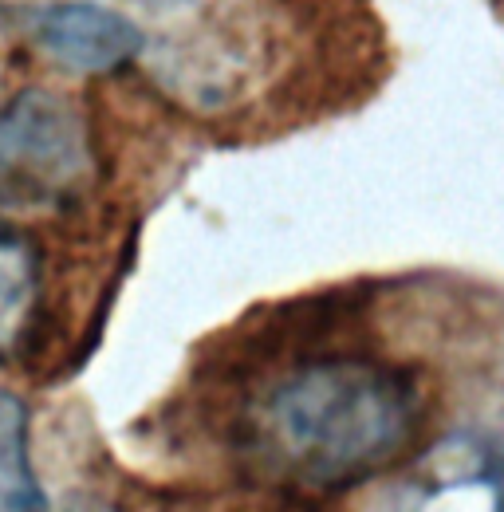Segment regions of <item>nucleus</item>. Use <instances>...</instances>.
Masks as SVG:
<instances>
[{
    "label": "nucleus",
    "instance_id": "1",
    "mask_svg": "<svg viewBox=\"0 0 504 512\" xmlns=\"http://www.w3.org/2000/svg\"><path fill=\"white\" fill-rule=\"evenodd\" d=\"M422 390L375 355H323L284 371L245 414L241 438L268 477L339 493L394 465L418 434Z\"/></svg>",
    "mask_w": 504,
    "mask_h": 512
},
{
    "label": "nucleus",
    "instance_id": "2",
    "mask_svg": "<svg viewBox=\"0 0 504 512\" xmlns=\"http://www.w3.org/2000/svg\"><path fill=\"white\" fill-rule=\"evenodd\" d=\"M95 178L91 130L75 99L24 87L0 107V209L36 217L79 201Z\"/></svg>",
    "mask_w": 504,
    "mask_h": 512
},
{
    "label": "nucleus",
    "instance_id": "3",
    "mask_svg": "<svg viewBox=\"0 0 504 512\" xmlns=\"http://www.w3.org/2000/svg\"><path fill=\"white\" fill-rule=\"evenodd\" d=\"M390 512H504V434L461 426L402 473Z\"/></svg>",
    "mask_w": 504,
    "mask_h": 512
},
{
    "label": "nucleus",
    "instance_id": "4",
    "mask_svg": "<svg viewBox=\"0 0 504 512\" xmlns=\"http://www.w3.org/2000/svg\"><path fill=\"white\" fill-rule=\"evenodd\" d=\"M32 40L71 75H111L146 48V36L130 16L95 0L44 4L32 20Z\"/></svg>",
    "mask_w": 504,
    "mask_h": 512
},
{
    "label": "nucleus",
    "instance_id": "5",
    "mask_svg": "<svg viewBox=\"0 0 504 512\" xmlns=\"http://www.w3.org/2000/svg\"><path fill=\"white\" fill-rule=\"evenodd\" d=\"M44 260L32 237L0 225V359H12L40 316Z\"/></svg>",
    "mask_w": 504,
    "mask_h": 512
},
{
    "label": "nucleus",
    "instance_id": "6",
    "mask_svg": "<svg viewBox=\"0 0 504 512\" xmlns=\"http://www.w3.org/2000/svg\"><path fill=\"white\" fill-rule=\"evenodd\" d=\"M0 512H48L32 465L28 406L8 386H0Z\"/></svg>",
    "mask_w": 504,
    "mask_h": 512
},
{
    "label": "nucleus",
    "instance_id": "7",
    "mask_svg": "<svg viewBox=\"0 0 504 512\" xmlns=\"http://www.w3.org/2000/svg\"><path fill=\"white\" fill-rule=\"evenodd\" d=\"M126 4H138V8H150V12H170V8H186L193 0H126Z\"/></svg>",
    "mask_w": 504,
    "mask_h": 512
}]
</instances>
